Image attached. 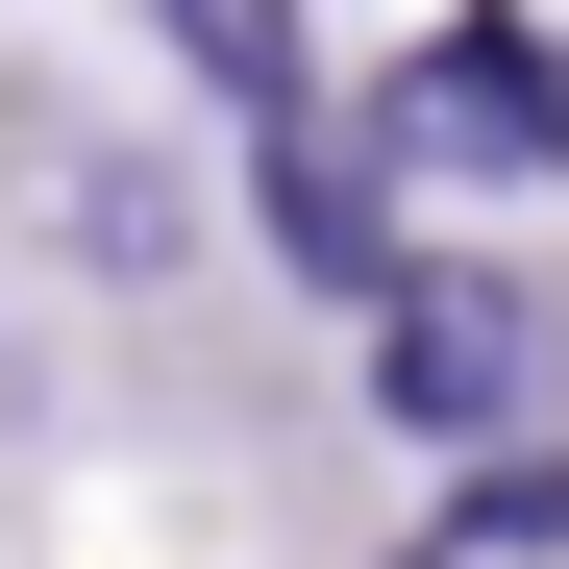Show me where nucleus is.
<instances>
[{
	"label": "nucleus",
	"instance_id": "obj_1",
	"mask_svg": "<svg viewBox=\"0 0 569 569\" xmlns=\"http://www.w3.org/2000/svg\"><path fill=\"white\" fill-rule=\"evenodd\" d=\"M397 173H569V74H545V26H446V50H397Z\"/></svg>",
	"mask_w": 569,
	"mask_h": 569
},
{
	"label": "nucleus",
	"instance_id": "obj_2",
	"mask_svg": "<svg viewBox=\"0 0 569 569\" xmlns=\"http://www.w3.org/2000/svg\"><path fill=\"white\" fill-rule=\"evenodd\" d=\"M371 371H397V421H421V446H496V421H520V371H545V322H520V298H470V272H421V298H371Z\"/></svg>",
	"mask_w": 569,
	"mask_h": 569
},
{
	"label": "nucleus",
	"instance_id": "obj_3",
	"mask_svg": "<svg viewBox=\"0 0 569 569\" xmlns=\"http://www.w3.org/2000/svg\"><path fill=\"white\" fill-rule=\"evenodd\" d=\"M173 26L223 50V100H248V124H298V0H173Z\"/></svg>",
	"mask_w": 569,
	"mask_h": 569
}]
</instances>
